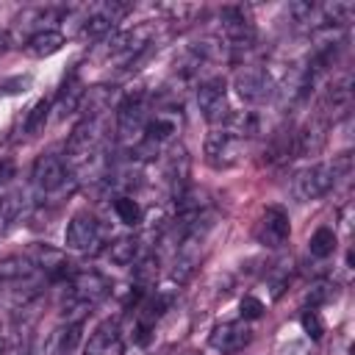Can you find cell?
Segmentation results:
<instances>
[{
  "label": "cell",
  "instance_id": "1",
  "mask_svg": "<svg viewBox=\"0 0 355 355\" xmlns=\"http://www.w3.org/2000/svg\"><path fill=\"white\" fill-rule=\"evenodd\" d=\"M233 89H236V94L247 105H261V103L272 100L275 92H277L272 72L266 67H261V64H244V67H239L236 75H233Z\"/></svg>",
  "mask_w": 355,
  "mask_h": 355
},
{
  "label": "cell",
  "instance_id": "2",
  "mask_svg": "<svg viewBox=\"0 0 355 355\" xmlns=\"http://www.w3.org/2000/svg\"><path fill=\"white\" fill-rule=\"evenodd\" d=\"M150 119V105H147V94L144 92H130L122 97V103L116 105V133L122 141H141L144 139V128Z\"/></svg>",
  "mask_w": 355,
  "mask_h": 355
},
{
  "label": "cell",
  "instance_id": "3",
  "mask_svg": "<svg viewBox=\"0 0 355 355\" xmlns=\"http://www.w3.org/2000/svg\"><path fill=\"white\" fill-rule=\"evenodd\" d=\"M150 39H153V25H133V28H128V31H116V33L105 36V50H103V55H105L108 61L116 58V61L128 64L130 58H136V55L150 44Z\"/></svg>",
  "mask_w": 355,
  "mask_h": 355
},
{
  "label": "cell",
  "instance_id": "4",
  "mask_svg": "<svg viewBox=\"0 0 355 355\" xmlns=\"http://www.w3.org/2000/svg\"><path fill=\"white\" fill-rule=\"evenodd\" d=\"M330 189H336V180H333V169L330 164H311L305 169H300L291 180V191L300 202H311V200H319L324 197Z\"/></svg>",
  "mask_w": 355,
  "mask_h": 355
},
{
  "label": "cell",
  "instance_id": "5",
  "mask_svg": "<svg viewBox=\"0 0 355 355\" xmlns=\"http://www.w3.org/2000/svg\"><path fill=\"white\" fill-rule=\"evenodd\" d=\"M349 108H352V78H349V75H341L338 80H333V83L322 92L316 116L330 125V122L344 119V116L349 114Z\"/></svg>",
  "mask_w": 355,
  "mask_h": 355
},
{
  "label": "cell",
  "instance_id": "6",
  "mask_svg": "<svg viewBox=\"0 0 355 355\" xmlns=\"http://www.w3.org/2000/svg\"><path fill=\"white\" fill-rule=\"evenodd\" d=\"M31 180H33V189H36L39 194H55V191H61V189L67 186L69 169H67V164H64L61 155L47 153V155H39V158L33 161Z\"/></svg>",
  "mask_w": 355,
  "mask_h": 355
},
{
  "label": "cell",
  "instance_id": "7",
  "mask_svg": "<svg viewBox=\"0 0 355 355\" xmlns=\"http://www.w3.org/2000/svg\"><path fill=\"white\" fill-rule=\"evenodd\" d=\"M222 39L230 50H247L255 42V25L241 6H230L222 11Z\"/></svg>",
  "mask_w": 355,
  "mask_h": 355
},
{
  "label": "cell",
  "instance_id": "8",
  "mask_svg": "<svg viewBox=\"0 0 355 355\" xmlns=\"http://www.w3.org/2000/svg\"><path fill=\"white\" fill-rule=\"evenodd\" d=\"M197 105L202 111V116L211 122V125H222L227 116H230V108H227V86L222 78H208L197 86Z\"/></svg>",
  "mask_w": 355,
  "mask_h": 355
},
{
  "label": "cell",
  "instance_id": "9",
  "mask_svg": "<svg viewBox=\"0 0 355 355\" xmlns=\"http://www.w3.org/2000/svg\"><path fill=\"white\" fill-rule=\"evenodd\" d=\"M291 236V222L288 214L280 205H269L261 219L255 222V241L263 247H283Z\"/></svg>",
  "mask_w": 355,
  "mask_h": 355
},
{
  "label": "cell",
  "instance_id": "10",
  "mask_svg": "<svg viewBox=\"0 0 355 355\" xmlns=\"http://www.w3.org/2000/svg\"><path fill=\"white\" fill-rule=\"evenodd\" d=\"M241 155V139L225 128H214L205 136V158L211 166L222 169V166H233Z\"/></svg>",
  "mask_w": 355,
  "mask_h": 355
},
{
  "label": "cell",
  "instance_id": "11",
  "mask_svg": "<svg viewBox=\"0 0 355 355\" xmlns=\"http://www.w3.org/2000/svg\"><path fill=\"white\" fill-rule=\"evenodd\" d=\"M64 244L75 252H94L100 247V225L92 214H75L64 230Z\"/></svg>",
  "mask_w": 355,
  "mask_h": 355
},
{
  "label": "cell",
  "instance_id": "12",
  "mask_svg": "<svg viewBox=\"0 0 355 355\" xmlns=\"http://www.w3.org/2000/svg\"><path fill=\"white\" fill-rule=\"evenodd\" d=\"M108 291H111L108 277L94 272V269H83V272L69 275V297L83 302V305H97L100 300L108 297Z\"/></svg>",
  "mask_w": 355,
  "mask_h": 355
},
{
  "label": "cell",
  "instance_id": "13",
  "mask_svg": "<svg viewBox=\"0 0 355 355\" xmlns=\"http://www.w3.org/2000/svg\"><path fill=\"white\" fill-rule=\"evenodd\" d=\"M211 347L222 355H230V352H239L244 349L250 341H252V330L247 322H222L211 330Z\"/></svg>",
  "mask_w": 355,
  "mask_h": 355
},
{
  "label": "cell",
  "instance_id": "14",
  "mask_svg": "<svg viewBox=\"0 0 355 355\" xmlns=\"http://www.w3.org/2000/svg\"><path fill=\"white\" fill-rule=\"evenodd\" d=\"M125 352V341H122V330L116 319H105L94 327V333L89 336L86 344V355H122Z\"/></svg>",
  "mask_w": 355,
  "mask_h": 355
},
{
  "label": "cell",
  "instance_id": "15",
  "mask_svg": "<svg viewBox=\"0 0 355 355\" xmlns=\"http://www.w3.org/2000/svg\"><path fill=\"white\" fill-rule=\"evenodd\" d=\"M327 128H330V125L313 114V116L294 133V155H316V153L324 147V141H327Z\"/></svg>",
  "mask_w": 355,
  "mask_h": 355
},
{
  "label": "cell",
  "instance_id": "16",
  "mask_svg": "<svg viewBox=\"0 0 355 355\" xmlns=\"http://www.w3.org/2000/svg\"><path fill=\"white\" fill-rule=\"evenodd\" d=\"M31 261H33V266L36 269H42L50 280H69V275H72V263L67 261V255L61 252V250H53V247H47V244H36L33 247V252L28 255Z\"/></svg>",
  "mask_w": 355,
  "mask_h": 355
},
{
  "label": "cell",
  "instance_id": "17",
  "mask_svg": "<svg viewBox=\"0 0 355 355\" xmlns=\"http://www.w3.org/2000/svg\"><path fill=\"white\" fill-rule=\"evenodd\" d=\"M164 175L169 180L175 197H180L189 189V153H186V147H180V144L169 147L166 164H164Z\"/></svg>",
  "mask_w": 355,
  "mask_h": 355
},
{
  "label": "cell",
  "instance_id": "18",
  "mask_svg": "<svg viewBox=\"0 0 355 355\" xmlns=\"http://www.w3.org/2000/svg\"><path fill=\"white\" fill-rule=\"evenodd\" d=\"M80 330L83 324L80 322H64L61 327H55L44 344V352L47 355H75L78 352V344H80Z\"/></svg>",
  "mask_w": 355,
  "mask_h": 355
},
{
  "label": "cell",
  "instance_id": "19",
  "mask_svg": "<svg viewBox=\"0 0 355 355\" xmlns=\"http://www.w3.org/2000/svg\"><path fill=\"white\" fill-rule=\"evenodd\" d=\"M114 97H116L114 86H89V89H83L78 111H83L86 119H103V114L111 108Z\"/></svg>",
  "mask_w": 355,
  "mask_h": 355
},
{
  "label": "cell",
  "instance_id": "20",
  "mask_svg": "<svg viewBox=\"0 0 355 355\" xmlns=\"http://www.w3.org/2000/svg\"><path fill=\"white\" fill-rule=\"evenodd\" d=\"M80 97H83V83H80V78L72 72V75L64 78V83H61V89H58V94H55V100H53V108H55L58 119H64L67 114L78 111Z\"/></svg>",
  "mask_w": 355,
  "mask_h": 355
},
{
  "label": "cell",
  "instance_id": "21",
  "mask_svg": "<svg viewBox=\"0 0 355 355\" xmlns=\"http://www.w3.org/2000/svg\"><path fill=\"white\" fill-rule=\"evenodd\" d=\"M175 133H178V116H175V114H169V111H155V114H150L147 128H144V139H147V141H153V144L161 147V144L169 141Z\"/></svg>",
  "mask_w": 355,
  "mask_h": 355
},
{
  "label": "cell",
  "instance_id": "22",
  "mask_svg": "<svg viewBox=\"0 0 355 355\" xmlns=\"http://www.w3.org/2000/svg\"><path fill=\"white\" fill-rule=\"evenodd\" d=\"M25 44V53L31 55V58H47V55H55L61 47H64V36L58 33V31H53V28H47V31H39V33H33L28 42H22Z\"/></svg>",
  "mask_w": 355,
  "mask_h": 355
},
{
  "label": "cell",
  "instance_id": "23",
  "mask_svg": "<svg viewBox=\"0 0 355 355\" xmlns=\"http://www.w3.org/2000/svg\"><path fill=\"white\" fill-rule=\"evenodd\" d=\"M28 200L22 194V189H8V191H0V233H6L25 211Z\"/></svg>",
  "mask_w": 355,
  "mask_h": 355
},
{
  "label": "cell",
  "instance_id": "24",
  "mask_svg": "<svg viewBox=\"0 0 355 355\" xmlns=\"http://www.w3.org/2000/svg\"><path fill=\"white\" fill-rule=\"evenodd\" d=\"M139 250H141V244H139L136 236H119L116 241L108 244L105 252H108V258H111L116 266H130V263L139 261Z\"/></svg>",
  "mask_w": 355,
  "mask_h": 355
},
{
  "label": "cell",
  "instance_id": "25",
  "mask_svg": "<svg viewBox=\"0 0 355 355\" xmlns=\"http://www.w3.org/2000/svg\"><path fill=\"white\" fill-rule=\"evenodd\" d=\"M33 261L28 255H8V258H0V283H17V280H25L31 277L33 272Z\"/></svg>",
  "mask_w": 355,
  "mask_h": 355
},
{
  "label": "cell",
  "instance_id": "26",
  "mask_svg": "<svg viewBox=\"0 0 355 355\" xmlns=\"http://www.w3.org/2000/svg\"><path fill=\"white\" fill-rule=\"evenodd\" d=\"M355 17V6L352 3H327L322 6V28H338L344 31Z\"/></svg>",
  "mask_w": 355,
  "mask_h": 355
},
{
  "label": "cell",
  "instance_id": "27",
  "mask_svg": "<svg viewBox=\"0 0 355 355\" xmlns=\"http://www.w3.org/2000/svg\"><path fill=\"white\" fill-rule=\"evenodd\" d=\"M333 250H336V230L327 227V225L316 227L313 236L308 239V252H311V258H319V261H322V258L333 255Z\"/></svg>",
  "mask_w": 355,
  "mask_h": 355
},
{
  "label": "cell",
  "instance_id": "28",
  "mask_svg": "<svg viewBox=\"0 0 355 355\" xmlns=\"http://www.w3.org/2000/svg\"><path fill=\"white\" fill-rule=\"evenodd\" d=\"M155 280H158V258L155 255L139 258L133 263V283H136V288L147 291L150 286H155Z\"/></svg>",
  "mask_w": 355,
  "mask_h": 355
},
{
  "label": "cell",
  "instance_id": "29",
  "mask_svg": "<svg viewBox=\"0 0 355 355\" xmlns=\"http://www.w3.org/2000/svg\"><path fill=\"white\" fill-rule=\"evenodd\" d=\"M50 111H53V103L50 100H36L33 105H31V111L25 114V122H22V130L28 133V136H36L44 125H47V116H50Z\"/></svg>",
  "mask_w": 355,
  "mask_h": 355
},
{
  "label": "cell",
  "instance_id": "30",
  "mask_svg": "<svg viewBox=\"0 0 355 355\" xmlns=\"http://www.w3.org/2000/svg\"><path fill=\"white\" fill-rule=\"evenodd\" d=\"M114 214L119 216L122 225H130V227L141 222V205L130 194H116L114 197Z\"/></svg>",
  "mask_w": 355,
  "mask_h": 355
},
{
  "label": "cell",
  "instance_id": "31",
  "mask_svg": "<svg viewBox=\"0 0 355 355\" xmlns=\"http://www.w3.org/2000/svg\"><path fill=\"white\" fill-rule=\"evenodd\" d=\"M330 300H336V283H316V286H311V291H308V297H305V302H308V308H319V305H324V302H330Z\"/></svg>",
  "mask_w": 355,
  "mask_h": 355
},
{
  "label": "cell",
  "instance_id": "32",
  "mask_svg": "<svg viewBox=\"0 0 355 355\" xmlns=\"http://www.w3.org/2000/svg\"><path fill=\"white\" fill-rule=\"evenodd\" d=\"M302 330H305L311 338H322L324 324H322V316H319L313 308H305V313H302Z\"/></svg>",
  "mask_w": 355,
  "mask_h": 355
},
{
  "label": "cell",
  "instance_id": "33",
  "mask_svg": "<svg viewBox=\"0 0 355 355\" xmlns=\"http://www.w3.org/2000/svg\"><path fill=\"white\" fill-rule=\"evenodd\" d=\"M261 313H263V302H261L258 297L247 294V297L241 300V319H244V322H250V319H258Z\"/></svg>",
  "mask_w": 355,
  "mask_h": 355
},
{
  "label": "cell",
  "instance_id": "34",
  "mask_svg": "<svg viewBox=\"0 0 355 355\" xmlns=\"http://www.w3.org/2000/svg\"><path fill=\"white\" fill-rule=\"evenodd\" d=\"M333 355H349V347H347V341H338V349H336Z\"/></svg>",
  "mask_w": 355,
  "mask_h": 355
},
{
  "label": "cell",
  "instance_id": "35",
  "mask_svg": "<svg viewBox=\"0 0 355 355\" xmlns=\"http://www.w3.org/2000/svg\"><path fill=\"white\" fill-rule=\"evenodd\" d=\"M183 355H200V352H183Z\"/></svg>",
  "mask_w": 355,
  "mask_h": 355
}]
</instances>
